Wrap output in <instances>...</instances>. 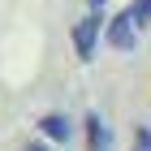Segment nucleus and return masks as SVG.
Returning <instances> with one entry per match:
<instances>
[{
	"label": "nucleus",
	"instance_id": "20e7f679",
	"mask_svg": "<svg viewBox=\"0 0 151 151\" xmlns=\"http://www.w3.org/2000/svg\"><path fill=\"white\" fill-rule=\"evenodd\" d=\"M86 134H91V151H104L108 147V129H104V121H99V116H86Z\"/></svg>",
	"mask_w": 151,
	"mask_h": 151
},
{
	"label": "nucleus",
	"instance_id": "7ed1b4c3",
	"mask_svg": "<svg viewBox=\"0 0 151 151\" xmlns=\"http://www.w3.org/2000/svg\"><path fill=\"white\" fill-rule=\"evenodd\" d=\"M39 129H43V138H52V142H65V138H69V121H65L60 112H47L43 121H39Z\"/></svg>",
	"mask_w": 151,
	"mask_h": 151
},
{
	"label": "nucleus",
	"instance_id": "f03ea898",
	"mask_svg": "<svg viewBox=\"0 0 151 151\" xmlns=\"http://www.w3.org/2000/svg\"><path fill=\"white\" fill-rule=\"evenodd\" d=\"M108 43H112L116 52H129V47H134V17H129V13H121V17L108 26Z\"/></svg>",
	"mask_w": 151,
	"mask_h": 151
},
{
	"label": "nucleus",
	"instance_id": "423d86ee",
	"mask_svg": "<svg viewBox=\"0 0 151 151\" xmlns=\"http://www.w3.org/2000/svg\"><path fill=\"white\" fill-rule=\"evenodd\" d=\"M129 151H151V129H147V125L134 134V147H129Z\"/></svg>",
	"mask_w": 151,
	"mask_h": 151
},
{
	"label": "nucleus",
	"instance_id": "39448f33",
	"mask_svg": "<svg viewBox=\"0 0 151 151\" xmlns=\"http://www.w3.org/2000/svg\"><path fill=\"white\" fill-rule=\"evenodd\" d=\"M129 17H134V26H147L151 22V0H134L129 4Z\"/></svg>",
	"mask_w": 151,
	"mask_h": 151
},
{
	"label": "nucleus",
	"instance_id": "6e6552de",
	"mask_svg": "<svg viewBox=\"0 0 151 151\" xmlns=\"http://www.w3.org/2000/svg\"><path fill=\"white\" fill-rule=\"evenodd\" d=\"M99 4H104V0H91V9H99Z\"/></svg>",
	"mask_w": 151,
	"mask_h": 151
},
{
	"label": "nucleus",
	"instance_id": "f257e3e1",
	"mask_svg": "<svg viewBox=\"0 0 151 151\" xmlns=\"http://www.w3.org/2000/svg\"><path fill=\"white\" fill-rule=\"evenodd\" d=\"M95 43H99V9H91L78 26H73V52H78L82 60H91Z\"/></svg>",
	"mask_w": 151,
	"mask_h": 151
},
{
	"label": "nucleus",
	"instance_id": "0eeeda50",
	"mask_svg": "<svg viewBox=\"0 0 151 151\" xmlns=\"http://www.w3.org/2000/svg\"><path fill=\"white\" fill-rule=\"evenodd\" d=\"M26 151H47V147H39V142H35V147H26Z\"/></svg>",
	"mask_w": 151,
	"mask_h": 151
}]
</instances>
